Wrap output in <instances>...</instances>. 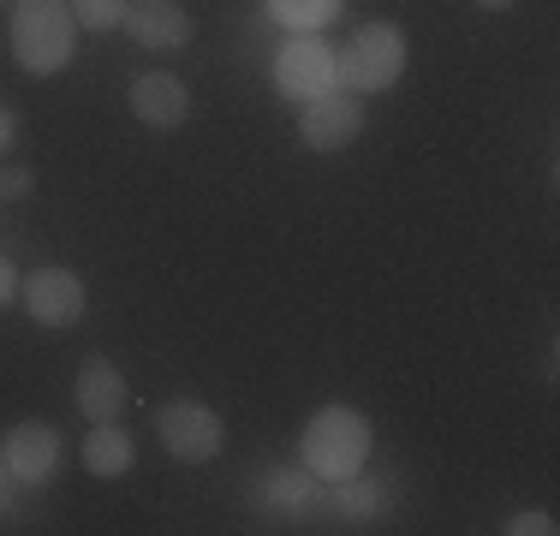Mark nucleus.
Masks as SVG:
<instances>
[{
    "instance_id": "nucleus-1",
    "label": "nucleus",
    "mask_w": 560,
    "mask_h": 536,
    "mask_svg": "<svg viewBox=\"0 0 560 536\" xmlns=\"http://www.w3.org/2000/svg\"><path fill=\"white\" fill-rule=\"evenodd\" d=\"M78 48V19L66 0H19L12 7V60L31 78L66 72Z\"/></svg>"
},
{
    "instance_id": "nucleus-2",
    "label": "nucleus",
    "mask_w": 560,
    "mask_h": 536,
    "mask_svg": "<svg viewBox=\"0 0 560 536\" xmlns=\"http://www.w3.org/2000/svg\"><path fill=\"white\" fill-rule=\"evenodd\" d=\"M370 459V418L352 406H323L311 423H304V465H311L316 482H340L358 477Z\"/></svg>"
},
{
    "instance_id": "nucleus-3",
    "label": "nucleus",
    "mask_w": 560,
    "mask_h": 536,
    "mask_svg": "<svg viewBox=\"0 0 560 536\" xmlns=\"http://www.w3.org/2000/svg\"><path fill=\"white\" fill-rule=\"evenodd\" d=\"M399 72H406V31L388 19H370L352 31V43L340 48V90L352 96H376V90H394Z\"/></svg>"
},
{
    "instance_id": "nucleus-4",
    "label": "nucleus",
    "mask_w": 560,
    "mask_h": 536,
    "mask_svg": "<svg viewBox=\"0 0 560 536\" xmlns=\"http://www.w3.org/2000/svg\"><path fill=\"white\" fill-rule=\"evenodd\" d=\"M275 90L287 102H311L340 90V54L323 43L316 31H292L275 54Z\"/></svg>"
},
{
    "instance_id": "nucleus-5",
    "label": "nucleus",
    "mask_w": 560,
    "mask_h": 536,
    "mask_svg": "<svg viewBox=\"0 0 560 536\" xmlns=\"http://www.w3.org/2000/svg\"><path fill=\"white\" fill-rule=\"evenodd\" d=\"M155 435H162V447L185 465H209L226 447L221 411H209L203 399H167V406L155 411Z\"/></svg>"
},
{
    "instance_id": "nucleus-6",
    "label": "nucleus",
    "mask_w": 560,
    "mask_h": 536,
    "mask_svg": "<svg viewBox=\"0 0 560 536\" xmlns=\"http://www.w3.org/2000/svg\"><path fill=\"white\" fill-rule=\"evenodd\" d=\"M358 131H364V102L352 96V90H328V96H311L299 114V138L311 143V150L335 155V150H352Z\"/></svg>"
},
{
    "instance_id": "nucleus-7",
    "label": "nucleus",
    "mask_w": 560,
    "mask_h": 536,
    "mask_svg": "<svg viewBox=\"0 0 560 536\" xmlns=\"http://www.w3.org/2000/svg\"><path fill=\"white\" fill-rule=\"evenodd\" d=\"M24 292V311H31V322H43V328H72V322H84V280L72 275V268H36V275L19 280Z\"/></svg>"
},
{
    "instance_id": "nucleus-8",
    "label": "nucleus",
    "mask_w": 560,
    "mask_h": 536,
    "mask_svg": "<svg viewBox=\"0 0 560 536\" xmlns=\"http://www.w3.org/2000/svg\"><path fill=\"white\" fill-rule=\"evenodd\" d=\"M131 114L150 131H179L185 119H191V90L173 72H143L138 84H131Z\"/></svg>"
},
{
    "instance_id": "nucleus-9",
    "label": "nucleus",
    "mask_w": 560,
    "mask_h": 536,
    "mask_svg": "<svg viewBox=\"0 0 560 536\" xmlns=\"http://www.w3.org/2000/svg\"><path fill=\"white\" fill-rule=\"evenodd\" d=\"M119 31L138 36V48H162V54H173V48L191 43V12H185L179 0H131V7H126V24H119Z\"/></svg>"
},
{
    "instance_id": "nucleus-10",
    "label": "nucleus",
    "mask_w": 560,
    "mask_h": 536,
    "mask_svg": "<svg viewBox=\"0 0 560 536\" xmlns=\"http://www.w3.org/2000/svg\"><path fill=\"white\" fill-rule=\"evenodd\" d=\"M0 459H7V471L19 482H48L60 465V435L55 423H19L7 435V447H0Z\"/></svg>"
},
{
    "instance_id": "nucleus-11",
    "label": "nucleus",
    "mask_w": 560,
    "mask_h": 536,
    "mask_svg": "<svg viewBox=\"0 0 560 536\" xmlns=\"http://www.w3.org/2000/svg\"><path fill=\"white\" fill-rule=\"evenodd\" d=\"M126 399H131V387L108 358H84V364H78V411H84L90 423H119Z\"/></svg>"
},
{
    "instance_id": "nucleus-12",
    "label": "nucleus",
    "mask_w": 560,
    "mask_h": 536,
    "mask_svg": "<svg viewBox=\"0 0 560 536\" xmlns=\"http://www.w3.org/2000/svg\"><path fill=\"white\" fill-rule=\"evenodd\" d=\"M138 465V441L114 423H90V441H84V471L90 477H126Z\"/></svg>"
},
{
    "instance_id": "nucleus-13",
    "label": "nucleus",
    "mask_w": 560,
    "mask_h": 536,
    "mask_svg": "<svg viewBox=\"0 0 560 536\" xmlns=\"http://www.w3.org/2000/svg\"><path fill=\"white\" fill-rule=\"evenodd\" d=\"M346 12V0H269V19H280L287 31H323Z\"/></svg>"
},
{
    "instance_id": "nucleus-14",
    "label": "nucleus",
    "mask_w": 560,
    "mask_h": 536,
    "mask_svg": "<svg viewBox=\"0 0 560 536\" xmlns=\"http://www.w3.org/2000/svg\"><path fill=\"white\" fill-rule=\"evenodd\" d=\"M335 506L352 513V518H370V513H382V489L376 482H358V477H340L335 482Z\"/></svg>"
},
{
    "instance_id": "nucleus-15",
    "label": "nucleus",
    "mask_w": 560,
    "mask_h": 536,
    "mask_svg": "<svg viewBox=\"0 0 560 536\" xmlns=\"http://www.w3.org/2000/svg\"><path fill=\"white\" fill-rule=\"evenodd\" d=\"M126 7L131 0H72V19L84 31H119L126 24Z\"/></svg>"
},
{
    "instance_id": "nucleus-16",
    "label": "nucleus",
    "mask_w": 560,
    "mask_h": 536,
    "mask_svg": "<svg viewBox=\"0 0 560 536\" xmlns=\"http://www.w3.org/2000/svg\"><path fill=\"white\" fill-rule=\"evenodd\" d=\"M275 501H280V506H292V513H311V506H316V489H311V477L287 471V477L275 482Z\"/></svg>"
},
{
    "instance_id": "nucleus-17",
    "label": "nucleus",
    "mask_w": 560,
    "mask_h": 536,
    "mask_svg": "<svg viewBox=\"0 0 560 536\" xmlns=\"http://www.w3.org/2000/svg\"><path fill=\"white\" fill-rule=\"evenodd\" d=\"M555 531L560 525L549 513H513V518H506V536H555Z\"/></svg>"
},
{
    "instance_id": "nucleus-18",
    "label": "nucleus",
    "mask_w": 560,
    "mask_h": 536,
    "mask_svg": "<svg viewBox=\"0 0 560 536\" xmlns=\"http://www.w3.org/2000/svg\"><path fill=\"white\" fill-rule=\"evenodd\" d=\"M31 185H36L31 167H19V161H12V167H0V197H24Z\"/></svg>"
},
{
    "instance_id": "nucleus-19",
    "label": "nucleus",
    "mask_w": 560,
    "mask_h": 536,
    "mask_svg": "<svg viewBox=\"0 0 560 536\" xmlns=\"http://www.w3.org/2000/svg\"><path fill=\"white\" fill-rule=\"evenodd\" d=\"M12 287H19V280H12V268H7V263H0V304H7V299H12Z\"/></svg>"
},
{
    "instance_id": "nucleus-20",
    "label": "nucleus",
    "mask_w": 560,
    "mask_h": 536,
    "mask_svg": "<svg viewBox=\"0 0 560 536\" xmlns=\"http://www.w3.org/2000/svg\"><path fill=\"white\" fill-rule=\"evenodd\" d=\"M7 143H12V114L0 107V155H7Z\"/></svg>"
},
{
    "instance_id": "nucleus-21",
    "label": "nucleus",
    "mask_w": 560,
    "mask_h": 536,
    "mask_svg": "<svg viewBox=\"0 0 560 536\" xmlns=\"http://www.w3.org/2000/svg\"><path fill=\"white\" fill-rule=\"evenodd\" d=\"M477 7H483V12H506L513 0H477Z\"/></svg>"
},
{
    "instance_id": "nucleus-22",
    "label": "nucleus",
    "mask_w": 560,
    "mask_h": 536,
    "mask_svg": "<svg viewBox=\"0 0 560 536\" xmlns=\"http://www.w3.org/2000/svg\"><path fill=\"white\" fill-rule=\"evenodd\" d=\"M7 477H12V471H7V459H0V489H7Z\"/></svg>"
}]
</instances>
